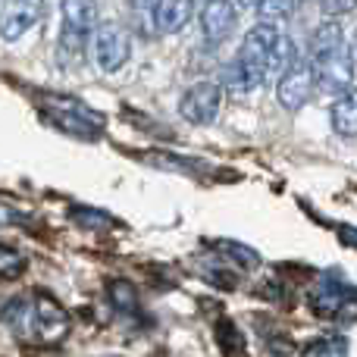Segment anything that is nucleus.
Segmentation results:
<instances>
[{
    "label": "nucleus",
    "mask_w": 357,
    "mask_h": 357,
    "mask_svg": "<svg viewBox=\"0 0 357 357\" xmlns=\"http://www.w3.org/2000/svg\"><path fill=\"white\" fill-rule=\"evenodd\" d=\"M69 333V317L50 295L31 298V342L56 345Z\"/></svg>",
    "instance_id": "obj_1"
},
{
    "label": "nucleus",
    "mask_w": 357,
    "mask_h": 357,
    "mask_svg": "<svg viewBox=\"0 0 357 357\" xmlns=\"http://www.w3.org/2000/svg\"><path fill=\"white\" fill-rule=\"evenodd\" d=\"M220 107H222V85H216V82H195V85L182 94V100H178L182 119H188V123H195V126L213 123Z\"/></svg>",
    "instance_id": "obj_2"
},
{
    "label": "nucleus",
    "mask_w": 357,
    "mask_h": 357,
    "mask_svg": "<svg viewBox=\"0 0 357 357\" xmlns=\"http://www.w3.org/2000/svg\"><path fill=\"white\" fill-rule=\"evenodd\" d=\"M132 54V44H129V35H126L123 25L116 22H104L98 25V35H94V60L104 73H116V69L126 66Z\"/></svg>",
    "instance_id": "obj_3"
},
{
    "label": "nucleus",
    "mask_w": 357,
    "mask_h": 357,
    "mask_svg": "<svg viewBox=\"0 0 357 357\" xmlns=\"http://www.w3.org/2000/svg\"><path fill=\"white\" fill-rule=\"evenodd\" d=\"M44 13V0H3L0 6V38L19 41L29 29H35Z\"/></svg>",
    "instance_id": "obj_4"
},
{
    "label": "nucleus",
    "mask_w": 357,
    "mask_h": 357,
    "mask_svg": "<svg viewBox=\"0 0 357 357\" xmlns=\"http://www.w3.org/2000/svg\"><path fill=\"white\" fill-rule=\"evenodd\" d=\"M314 73V88L326 94H342L351 88L354 79V63L348 60V50H339V54L326 56V60H317V66L310 69Z\"/></svg>",
    "instance_id": "obj_5"
},
{
    "label": "nucleus",
    "mask_w": 357,
    "mask_h": 357,
    "mask_svg": "<svg viewBox=\"0 0 357 357\" xmlns=\"http://www.w3.org/2000/svg\"><path fill=\"white\" fill-rule=\"evenodd\" d=\"M276 98L285 110H301L314 98V73L310 66H291L276 85Z\"/></svg>",
    "instance_id": "obj_6"
},
{
    "label": "nucleus",
    "mask_w": 357,
    "mask_h": 357,
    "mask_svg": "<svg viewBox=\"0 0 357 357\" xmlns=\"http://www.w3.org/2000/svg\"><path fill=\"white\" fill-rule=\"evenodd\" d=\"M276 38H279V31L273 29V25H254V29L245 35V41H241L238 60L248 63V66H254V69H260V73L266 75V56H270Z\"/></svg>",
    "instance_id": "obj_7"
},
{
    "label": "nucleus",
    "mask_w": 357,
    "mask_h": 357,
    "mask_svg": "<svg viewBox=\"0 0 357 357\" xmlns=\"http://www.w3.org/2000/svg\"><path fill=\"white\" fill-rule=\"evenodd\" d=\"M98 29V0H63V31L88 38Z\"/></svg>",
    "instance_id": "obj_8"
},
{
    "label": "nucleus",
    "mask_w": 357,
    "mask_h": 357,
    "mask_svg": "<svg viewBox=\"0 0 357 357\" xmlns=\"http://www.w3.org/2000/svg\"><path fill=\"white\" fill-rule=\"evenodd\" d=\"M235 29V6L229 0H210L201 10V31L207 41H222Z\"/></svg>",
    "instance_id": "obj_9"
},
{
    "label": "nucleus",
    "mask_w": 357,
    "mask_h": 357,
    "mask_svg": "<svg viewBox=\"0 0 357 357\" xmlns=\"http://www.w3.org/2000/svg\"><path fill=\"white\" fill-rule=\"evenodd\" d=\"M191 13H195V0H160L154 13V29L163 35H176L185 29Z\"/></svg>",
    "instance_id": "obj_10"
},
{
    "label": "nucleus",
    "mask_w": 357,
    "mask_h": 357,
    "mask_svg": "<svg viewBox=\"0 0 357 357\" xmlns=\"http://www.w3.org/2000/svg\"><path fill=\"white\" fill-rule=\"evenodd\" d=\"M333 129L342 138H357V88H348L333 100Z\"/></svg>",
    "instance_id": "obj_11"
},
{
    "label": "nucleus",
    "mask_w": 357,
    "mask_h": 357,
    "mask_svg": "<svg viewBox=\"0 0 357 357\" xmlns=\"http://www.w3.org/2000/svg\"><path fill=\"white\" fill-rule=\"evenodd\" d=\"M342 44H345V31H342V25L335 22V19H326V22H320L317 31L310 35V54H314V60H326V56L345 50Z\"/></svg>",
    "instance_id": "obj_12"
},
{
    "label": "nucleus",
    "mask_w": 357,
    "mask_h": 357,
    "mask_svg": "<svg viewBox=\"0 0 357 357\" xmlns=\"http://www.w3.org/2000/svg\"><path fill=\"white\" fill-rule=\"evenodd\" d=\"M3 323L13 329L16 339L31 342V298H13L3 307Z\"/></svg>",
    "instance_id": "obj_13"
},
{
    "label": "nucleus",
    "mask_w": 357,
    "mask_h": 357,
    "mask_svg": "<svg viewBox=\"0 0 357 357\" xmlns=\"http://www.w3.org/2000/svg\"><path fill=\"white\" fill-rule=\"evenodd\" d=\"M264 79H266V75L260 73V69H254V66H248V63H241L238 56H235V63L226 69V88H229V91H235V94L254 91V88H257Z\"/></svg>",
    "instance_id": "obj_14"
},
{
    "label": "nucleus",
    "mask_w": 357,
    "mask_h": 357,
    "mask_svg": "<svg viewBox=\"0 0 357 357\" xmlns=\"http://www.w3.org/2000/svg\"><path fill=\"white\" fill-rule=\"evenodd\" d=\"M291 66H295V44H291V38L279 35L276 44H273V50H270V56H266V75L289 73Z\"/></svg>",
    "instance_id": "obj_15"
},
{
    "label": "nucleus",
    "mask_w": 357,
    "mask_h": 357,
    "mask_svg": "<svg viewBox=\"0 0 357 357\" xmlns=\"http://www.w3.org/2000/svg\"><path fill=\"white\" fill-rule=\"evenodd\" d=\"M291 10H295V0H260L257 19H260V25H273V22H282Z\"/></svg>",
    "instance_id": "obj_16"
},
{
    "label": "nucleus",
    "mask_w": 357,
    "mask_h": 357,
    "mask_svg": "<svg viewBox=\"0 0 357 357\" xmlns=\"http://www.w3.org/2000/svg\"><path fill=\"white\" fill-rule=\"evenodd\" d=\"M110 301H113V307H116V310H135V304H138L135 285L126 282V279L110 282Z\"/></svg>",
    "instance_id": "obj_17"
},
{
    "label": "nucleus",
    "mask_w": 357,
    "mask_h": 357,
    "mask_svg": "<svg viewBox=\"0 0 357 357\" xmlns=\"http://www.w3.org/2000/svg\"><path fill=\"white\" fill-rule=\"evenodd\" d=\"M216 339H220L222 351H226L229 357H238V354H245V339H241V333L232 326V323H222V326L216 329Z\"/></svg>",
    "instance_id": "obj_18"
},
{
    "label": "nucleus",
    "mask_w": 357,
    "mask_h": 357,
    "mask_svg": "<svg viewBox=\"0 0 357 357\" xmlns=\"http://www.w3.org/2000/svg\"><path fill=\"white\" fill-rule=\"evenodd\" d=\"M25 266V257L19 251H13V248L0 245V276H19Z\"/></svg>",
    "instance_id": "obj_19"
},
{
    "label": "nucleus",
    "mask_w": 357,
    "mask_h": 357,
    "mask_svg": "<svg viewBox=\"0 0 357 357\" xmlns=\"http://www.w3.org/2000/svg\"><path fill=\"white\" fill-rule=\"evenodd\" d=\"M314 357H345V342L342 339H333V342H320V345L310 348Z\"/></svg>",
    "instance_id": "obj_20"
},
{
    "label": "nucleus",
    "mask_w": 357,
    "mask_h": 357,
    "mask_svg": "<svg viewBox=\"0 0 357 357\" xmlns=\"http://www.w3.org/2000/svg\"><path fill=\"white\" fill-rule=\"evenodd\" d=\"M326 13L329 16H342V13H351L354 6H357V0H326Z\"/></svg>",
    "instance_id": "obj_21"
},
{
    "label": "nucleus",
    "mask_w": 357,
    "mask_h": 357,
    "mask_svg": "<svg viewBox=\"0 0 357 357\" xmlns=\"http://www.w3.org/2000/svg\"><path fill=\"white\" fill-rule=\"evenodd\" d=\"M229 254H232L235 260H241L245 266H257V254L248 251V248H238V245H229Z\"/></svg>",
    "instance_id": "obj_22"
},
{
    "label": "nucleus",
    "mask_w": 357,
    "mask_h": 357,
    "mask_svg": "<svg viewBox=\"0 0 357 357\" xmlns=\"http://www.w3.org/2000/svg\"><path fill=\"white\" fill-rule=\"evenodd\" d=\"M157 3H160V0H138V13H144V16H148V19H154Z\"/></svg>",
    "instance_id": "obj_23"
},
{
    "label": "nucleus",
    "mask_w": 357,
    "mask_h": 357,
    "mask_svg": "<svg viewBox=\"0 0 357 357\" xmlns=\"http://www.w3.org/2000/svg\"><path fill=\"white\" fill-rule=\"evenodd\" d=\"M345 50H348V60L357 66V35H354V44H351V47H345Z\"/></svg>",
    "instance_id": "obj_24"
},
{
    "label": "nucleus",
    "mask_w": 357,
    "mask_h": 357,
    "mask_svg": "<svg viewBox=\"0 0 357 357\" xmlns=\"http://www.w3.org/2000/svg\"><path fill=\"white\" fill-rule=\"evenodd\" d=\"M238 3H241V6H257L260 0H238Z\"/></svg>",
    "instance_id": "obj_25"
},
{
    "label": "nucleus",
    "mask_w": 357,
    "mask_h": 357,
    "mask_svg": "<svg viewBox=\"0 0 357 357\" xmlns=\"http://www.w3.org/2000/svg\"><path fill=\"white\" fill-rule=\"evenodd\" d=\"M207 3H210V0H207Z\"/></svg>",
    "instance_id": "obj_26"
}]
</instances>
